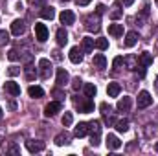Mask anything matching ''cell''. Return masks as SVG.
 <instances>
[{"mask_svg": "<svg viewBox=\"0 0 158 156\" xmlns=\"http://www.w3.org/2000/svg\"><path fill=\"white\" fill-rule=\"evenodd\" d=\"M88 132H90L92 136H99V134H101V121H99V119H92V121L88 123Z\"/></svg>", "mask_w": 158, "mask_h": 156, "instance_id": "15", "label": "cell"}, {"mask_svg": "<svg viewBox=\"0 0 158 156\" xmlns=\"http://www.w3.org/2000/svg\"><path fill=\"white\" fill-rule=\"evenodd\" d=\"M28 94H30V97H35V99H39L44 96V90L40 88V86H30L28 88Z\"/></svg>", "mask_w": 158, "mask_h": 156, "instance_id": "28", "label": "cell"}, {"mask_svg": "<svg viewBox=\"0 0 158 156\" xmlns=\"http://www.w3.org/2000/svg\"><path fill=\"white\" fill-rule=\"evenodd\" d=\"M68 42V33H66V30L64 28H59L57 30V44L59 46H64Z\"/></svg>", "mask_w": 158, "mask_h": 156, "instance_id": "27", "label": "cell"}, {"mask_svg": "<svg viewBox=\"0 0 158 156\" xmlns=\"http://www.w3.org/2000/svg\"><path fill=\"white\" fill-rule=\"evenodd\" d=\"M7 59H9V61H19V59H20V55H19V51H17V50H9Z\"/></svg>", "mask_w": 158, "mask_h": 156, "instance_id": "37", "label": "cell"}, {"mask_svg": "<svg viewBox=\"0 0 158 156\" xmlns=\"http://www.w3.org/2000/svg\"><path fill=\"white\" fill-rule=\"evenodd\" d=\"M30 4L35 6V7H44L46 6V0H30Z\"/></svg>", "mask_w": 158, "mask_h": 156, "instance_id": "43", "label": "cell"}, {"mask_svg": "<svg viewBox=\"0 0 158 156\" xmlns=\"http://www.w3.org/2000/svg\"><path fill=\"white\" fill-rule=\"evenodd\" d=\"M123 66L127 68V70H138V66H140V61H138V57L136 55H132V53H129L127 57H123Z\"/></svg>", "mask_w": 158, "mask_h": 156, "instance_id": "4", "label": "cell"}, {"mask_svg": "<svg viewBox=\"0 0 158 156\" xmlns=\"http://www.w3.org/2000/svg\"><path fill=\"white\" fill-rule=\"evenodd\" d=\"M121 15H123V11H121V2H116V4L112 6V11H110V18L118 20Z\"/></svg>", "mask_w": 158, "mask_h": 156, "instance_id": "30", "label": "cell"}, {"mask_svg": "<svg viewBox=\"0 0 158 156\" xmlns=\"http://www.w3.org/2000/svg\"><path fill=\"white\" fill-rule=\"evenodd\" d=\"M26 149H28L30 153H40V151H44V142L30 140V142H26Z\"/></svg>", "mask_w": 158, "mask_h": 156, "instance_id": "11", "label": "cell"}, {"mask_svg": "<svg viewBox=\"0 0 158 156\" xmlns=\"http://www.w3.org/2000/svg\"><path fill=\"white\" fill-rule=\"evenodd\" d=\"M40 17H42V18H46V20H52V18L55 17V11H53V7H48V6H44V7H42V11H40Z\"/></svg>", "mask_w": 158, "mask_h": 156, "instance_id": "31", "label": "cell"}, {"mask_svg": "<svg viewBox=\"0 0 158 156\" xmlns=\"http://www.w3.org/2000/svg\"><path fill=\"white\" fill-rule=\"evenodd\" d=\"M86 134H88V123L81 121L77 127L74 129V136H76V138H85Z\"/></svg>", "mask_w": 158, "mask_h": 156, "instance_id": "16", "label": "cell"}, {"mask_svg": "<svg viewBox=\"0 0 158 156\" xmlns=\"http://www.w3.org/2000/svg\"><path fill=\"white\" fill-rule=\"evenodd\" d=\"M94 46H96L94 39H90V37H85V39H83V44H81V50H83V53H90V51L94 50Z\"/></svg>", "mask_w": 158, "mask_h": 156, "instance_id": "20", "label": "cell"}, {"mask_svg": "<svg viewBox=\"0 0 158 156\" xmlns=\"http://www.w3.org/2000/svg\"><path fill=\"white\" fill-rule=\"evenodd\" d=\"M4 90L7 92V94H11L13 97H17V96H20V86L15 83V81H7L6 84H4Z\"/></svg>", "mask_w": 158, "mask_h": 156, "instance_id": "12", "label": "cell"}, {"mask_svg": "<svg viewBox=\"0 0 158 156\" xmlns=\"http://www.w3.org/2000/svg\"><path fill=\"white\" fill-rule=\"evenodd\" d=\"M7 153H11V154H17V153H19V149H17V147H11Z\"/></svg>", "mask_w": 158, "mask_h": 156, "instance_id": "47", "label": "cell"}, {"mask_svg": "<svg viewBox=\"0 0 158 156\" xmlns=\"http://www.w3.org/2000/svg\"><path fill=\"white\" fill-rule=\"evenodd\" d=\"M81 86H83V81H81L79 77H76L74 81H72V88H74V90H79Z\"/></svg>", "mask_w": 158, "mask_h": 156, "instance_id": "42", "label": "cell"}, {"mask_svg": "<svg viewBox=\"0 0 158 156\" xmlns=\"http://www.w3.org/2000/svg\"><path fill=\"white\" fill-rule=\"evenodd\" d=\"M7 74H9L11 77H15V76H19V74H20V68H19V66H9Z\"/></svg>", "mask_w": 158, "mask_h": 156, "instance_id": "38", "label": "cell"}, {"mask_svg": "<svg viewBox=\"0 0 158 156\" xmlns=\"http://www.w3.org/2000/svg\"><path fill=\"white\" fill-rule=\"evenodd\" d=\"M155 88H156V94H158V77L155 79Z\"/></svg>", "mask_w": 158, "mask_h": 156, "instance_id": "48", "label": "cell"}, {"mask_svg": "<svg viewBox=\"0 0 158 156\" xmlns=\"http://www.w3.org/2000/svg\"><path fill=\"white\" fill-rule=\"evenodd\" d=\"M53 97H55V101H63V99H64V92H61V90H53Z\"/></svg>", "mask_w": 158, "mask_h": 156, "instance_id": "39", "label": "cell"}, {"mask_svg": "<svg viewBox=\"0 0 158 156\" xmlns=\"http://www.w3.org/2000/svg\"><path fill=\"white\" fill-rule=\"evenodd\" d=\"M96 48H98V50H101V51H103V50H107V48H109V40H107V39H96Z\"/></svg>", "mask_w": 158, "mask_h": 156, "instance_id": "33", "label": "cell"}, {"mask_svg": "<svg viewBox=\"0 0 158 156\" xmlns=\"http://www.w3.org/2000/svg\"><path fill=\"white\" fill-rule=\"evenodd\" d=\"M57 112H61V101H52L44 107V116L46 117H53Z\"/></svg>", "mask_w": 158, "mask_h": 156, "instance_id": "6", "label": "cell"}, {"mask_svg": "<svg viewBox=\"0 0 158 156\" xmlns=\"http://www.w3.org/2000/svg\"><path fill=\"white\" fill-rule=\"evenodd\" d=\"M55 143L61 145V147H63V145H68V143H70V134H68V132L57 134V136H55Z\"/></svg>", "mask_w": 158, "mask_h": 156, "instance_id": "26", "label": "cell"}, {"mask_svg": "<svg viewBox=\"0 0 158 156\" xmlns=\"http://www.w3.org/2000/svg\"><path fill=\"white\" fill-rule=\"evenodd\" d=\"M119 92H121V86H119L118 83H109V86H107V94H109V97H118Z\"/></svg>", "mask_w": 158, "mask_h": 156, "instance_id": "21", "label": "cell"}, {"mask_svg": "<svg viewBox=\"0 0 158 156\" xmlns=\"http://www.w3.org/2000/svg\"><path fill=\"white\" fill-rule=\"evenodd\" d=\"M35 37H37L39 42H44V40L48 39V28L44 24H40V22L35 24Z\"/></svg>", "mask_w": 158, "mask_h": 156, "instance_id": "10", "label": "cell"}, {"mask_svg": "<svg viewBox=\"0 0 158 156\" xmlns=\"http://www.w3.org/2000/svg\"><path fill=\"white\" fill-rule=\"evenodd\" d=\"M24 31H26V22H24V20L17 18V20H13V22H11V33H13V35H17V37H19V35H22Z\"/></svg>", "mask_w": 158, "mask_h": 156, "instance_id": "8", "label": "cell"}, {"mask_svg": "<svg viewBox=\"0 0 158 156\" xmlns=\"http://www.w3.org/2000/svg\"><path fill=\"white\" fill-rule=\"evenodd\" d=\"M2 116H4V112H2V109H0V119H2Z\"/></svg>", "mask_w": 158, "mask_h": 156, "instance_id": "49", "label": "cell"}, {"mask_svg": "<svg viewBox=\"0 0 158 156\" xmlns=\"http://www.w3.org/2000/svg\"><path fill=\"white\" fill-rule=\"evenodd\" d=\"M94 66L99 68V70H105L107 68V59H105L103 53H96L94 55Z\"/></svg>", "mask_w": 158, "mask_h": 156, "instance_id": "18", "label": "cell"}, {"mask_svg": "<svg viewBox=\"0 0 158 156\" xmlns=\"http://www.w3.org/2000/svg\"><path fill=\"white\" fill-rule=\"evenodd\" d=\"M155 149H156V153H158V142H156V145H155Z\"/></svg>", "mask_w": 158, "mask_h": 156, "instance_id": "50", "label": "cell"}, {"mask_svg": "<svg viewBox=\"0 0 158 156\" xmlns=\"http://www.w3.org/2000/svg\"><path fill=\"white\" fill-rule=\"evenodd\" d=\"M143 136H145L147 140L156 138L158 136V123H147V125L143 127Z\"/></svg>", "mask_w": 158, "mask_h": 156, "instance_id": "9", "label": "cell"}, {"mask_svg": "<svg viewBox=\"0 0 158 156\" xmlns=\"http://www.w3.org/2000/svg\"><path fill=\"white\" fill-rule=\"evenodd\" d=\"M24 76L28 81H33V79L37 77V70H35V66L33 64H26L24 66Z\"/></svg>", "mask_w": 158, "mask_h": 156, "instance_id": "25", "label": "cell"}, {"mask_svg": "<svg viewBox=\"0 0 158 156\" xmlns=\"http://www.w3.org/2000/svg\"><path fill=\"white\" fill-rule=\"evenodd\" d=\"M90 2H92V0H76V4H77V6H88Z\"/></svg>", "mask_w": 158, "mask_h": 156, "instance_id": "45", "label": "cell"}, {"mask_svg": "<svg viewBox=\"0 0 158 156\" xmlns=\"http://www.w3.org/2000/svg\"><path fill=\"white\" fill-rule=\"evenodd\" d=\"M83 22H85V28L88 30V31H92V33H98L99 31V15L98 13H90V15H86L85 18H83Z\"/></svg>", "mask_w": 158, "mask_h": 156, "instance_id": "1", "label": "cell"}, {"mask_svg": "<svg viewBox=\"0 0 158 156\" xmlns=\"http://www.w3.org/2000/svg\"><path fill=\"white\" fill-rule=\"evenodd\" d=\"M114 127H116L118 132H127V130H129V119H125V117H123V119H118V121L114 123Z\"/></svg>", "mask_w": 158, "mask_h": 156, "instance_id": "29", "label": "cell"}, {"mask_svg": "<svg viewBox=\"0 0 158 156\" xmlns=\"http://www.w3.org/2000/svg\"><path fill=\"white\" fill-rule=\"evenodd\" d=\"M74 103L79 107V112L86 114V112H92L94 110V103L90 101V97H85V101H79L77 97H74Z\"/></svg>", "mask_w": 158, "mask_h": 156, "instance_id": "3", "label": "cell"}, {"mask_svg": "<svg viewBox=\"0 0 158 156\" xmlns=\"http://www.w3.org/2000/svg\"><path fill=\"white\" fill-rule=\"evenodd\" d=\"M39 72H40V77L42 79H50L52 74H53V66L48 59H40L39 61Z\"/></svg>", "mask_w": 158, "mask_h": 156, "instance_id": "2", "label": "cell"}, {"mask_svg": "<svg viewBox=\"0 0 158 156\" xmlns=\"http://www.w3.org/2000/svg\"><path fill=\"white\" fill-rule=\"evenodd\" d=\"M121 64H123V57H116V59H114V63H112L114 70H119V68H121Z\"/></svg>", "mask_w": 158, "mask_h": 156, "instance_id": "41", "label": "cell"}, {"mask_svg": "<svg viewBox=\"0 0 158 156\" xmlns=\"http://www.w3.org/2000/svg\"><path fill=\"white\" fill-rule=\"evenodd\" d=\"M121 4H123V6H132L134 0H121Z\"/></svg>", "mask_w": 158, "mask_h": 156, "instance_id": "46", "label": "cell"}, {"mask_svg": "<svg viewBox=\"0 0 158 156\" xmlns=\"http://www.w3.org/2000/svg\"><path fill=\"white\" fill-rule=\"evenodd\" d=\"M131 105H132V99H131V97H127V96H123V97L118 101L116 109H118L119 112H129V110H131Z\"/></svg>", "mask_w": 158, "mask_h": 156, "instance_id": "14", "label": "cell"}, {"mask_svg": "<svg viewBox=\"0 0 158 156\" xmlns=\"http://www.w3.org/2000/svg\"><path fill=\"white\" fill-rule=\"evenodd\" d=\"M68 79H70V76H68V72H66L64 68H59V70H57V84H59V86H64V84L68 83Z\"/></svg>", "mask_w": 158, "mask_h": 156, "instance_id": "19", "label": "cell"}, {"mask_svg": "<svg viewBox=\"0 0 158 156\" xmlns=\"http://www.w3.org/2000/svg\"><path fill=\"white\" fill-rule=\"evenodd\" d=\"M59 20H61L64 26H70V24H74V22H76V15H74L70 9H63V11H61V15H59Z\"/></svg>", "mask_w": 158, "mask_h": 156, "instance_id": "7", "label": "cell"}, {"mask_svg": "<svg viewBox=\"0 0 158 156\" xmlns=\"http://www.w3.org/2000/svg\"><path fill=\"white\" fill-rule=\"evenodd\" d=\"M68 57H70V61H72L74 64H79V63L83 61V50H81V48H77V46H74V48L70 50Z\"/></svg>", "mask_w": 158, "mask_h": 156, "instance_id": "13", "label": "cell"}, {"mask_svg": "<svg viewBox=\"0 0 158 156\" xmlns=\"http://www.w3.org/2000/svg\"><path fill=\"white\" fill-rule=\"evenodd\" d=\"M103 117H105V123H107L109 127H112V125L116 123V119H114V114H112V112H109V114H103Z\"/></svg>", "mask_w": 158, "mask_h": 156, "instance_id": "36", "label": "cell"}, {"mask_svg": "<svg viewBox=\"0 0 158 156\" xmlns=\"http://www.w3.org/2000/svg\"><path fill=\"white\" fill-rule=\"evenodd\" d=\"M151 103H153L151 94H149L147 90H142V92L138 94V109H147Z\"/></svg>", "mask_w": 158, "mask_h": 156, "instance_id": "5", "label": "cell"}, {"mask_svg": "<svg viewBox=\"0 0 158 156\" xmlns=\"http://www.w3.org/2000/svg\"><path fill=\"white\" fill-rule=\"evenodd\" d=\"M72 121H74L72 112H64V116H63V125H64V127H70V125H72Z\"/></svg>", "mask_w": 158, "mask_h": 156, "instance_id": "35", "label": "cell"}, {"mask_svg": "<svg viewBox=\"0 0 158 156\" xmlns=\"http://www.w3.org/2000/svg\"><path fill=\"white\" fill-rule=\"evenodd\" d=\"M99 109H101V114H109V112H112L110 105H107V103H101V105H99Z\"/></svg>", "mask_w": 158, "mask_h": 156, "instance_id": "40", "label": "cell"}, {"mask_svg": "<svg viewBox=\"0 0 158 156\" xmlns=\"http://www.w3.org/2000/svg\"><path fill=\"white\" fill-rule=\"evenodd\" d=\"M155 2H156V4H158V0H155Z\"/></svg>", "mask_w": 158, "mask_h": 156, "instance_id": "51", "label": "cell"}, {"mask_svg": "<svg viewBox=\"0 0 158 156\" xmlns=\"http://www.w3.org/2000/svg\"><path fill=\"white\" fill-rule=\"evenodd\" d=\"M138 39H140V37H138L136 31H129V33L125 35V46H127V48H132V46L138 42Z\"/></svg>", "mask_w": 158, "mask_h": 156, "instance_id": "22", "label": "cell"}, {"mask_svg": "<svg viewBox=\"0 0 158 156\" xmlns=\"http://www.w3.org/2000/svg\"><path fill=\"white\" fill-rule=\"evenodd\" d=\"M138 61H140V66H149V64H153V55L149 53V51H143L140 57H138Z\"/></svg>", "mask_w": 158, "mask_h": 156, "instance_id": "23", "label": "cell"}, {"mask_svg": "<svg viewBox=\"0 0 158 156\" xmlns=\"http://www.w3.org/2000/svg\"><path fill=\"white\" fill-rule=\"evenodd\" d=\"M96 13H98V15H103V13H105V6H103V4H99V6L96 7Z\"/></svg>", "mask_w": 158, "mask_h": 156, "instance_id": "44", "label": "cell"}, {"mask_svg": "<svg viewBox=\"0 0 158 156\" xmlns=\"http://www.w3.org/2000/svg\"><path fill=\"white\" fill-rule=\"evenodd\" d=\"M83 88H85V96H86V97H94V96H96V92H98V88H96L92 83H86Z\"/></svg>", "mask_w": 158, "mask_h": 156, "instance_id": "32", "label": "cell"}, {"mask_svg": "<svg viewBox=\"0 0 158 156\" xmlns=\"http://www.w3.org/2000/svg\"><path fill=\"white\" fill-rule=\"evenodd\" d=\"M107 147H109V149H112V151L119 149V147H121V142L118 140V136L109 134V136H107Z\"/></svg>", "mask_w": 158, "mask_h": 156, "instance_id": "17", "label": "cell"}, {"mask_svg": "<svg viewBox=\"0 0 158 156\" xmlns=\"http://www.w3.org/2000/svg\"><path fill=\"white\" fill-rule=\"evenodd\" d=\"M109 35H112V37H121V35H123V24H110V26H109Z\"/></svg>", "mask_w": 158, "mask_h": 156, "instance_id": "24", "label": "cell"}, {"mask_svg": "<svg viewBox=\"0 0 158 156\" xmlns=\"http://www.w3.org/2000/svg\"><path fill=\"white\" fill-rule=\"evenodd\" d=\"M9 42V33L7 31H4V30H0V48L2 46H6Z\"/></svg>", "mask_w": 158, "mask_h": 156, "instance_id": "34", "label": "cell"}]
</instances>
